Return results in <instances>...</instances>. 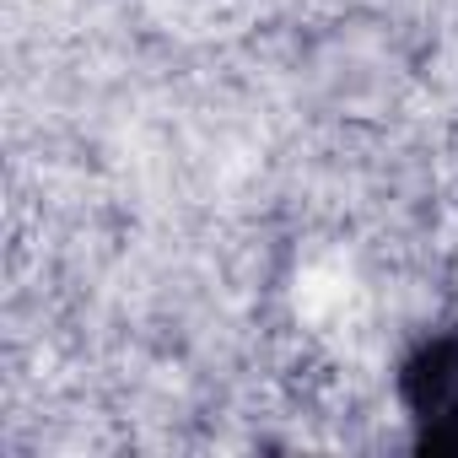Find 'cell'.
<instances>
[{"mask_svg": "<svg viewBox=\"0 0 458 458\" xmlns=\"http://www.w3.org/2000/svg\"><path fill=\"white\" fill-rule=\"evenodd\" d=\"M404 383H410L415 420L426 426V442L458 447V345H431Z\"/></svg>", "mask_w": 458, "mask_h": 458, "instance_id": "cell-1", "label": "cell"}]
</instances>
